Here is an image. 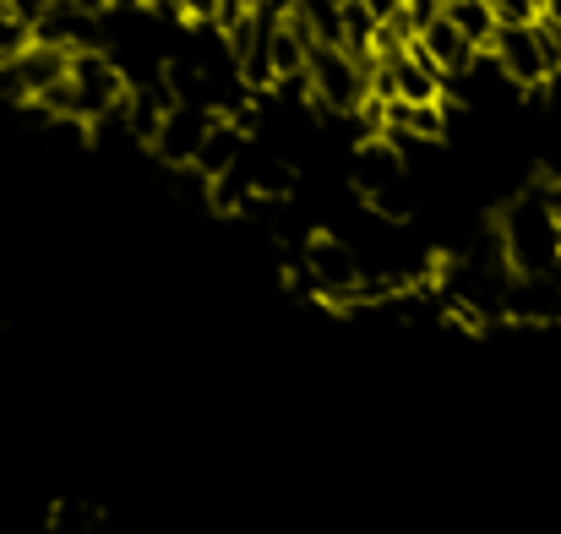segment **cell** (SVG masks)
<instances>
[{"instance_id":"obj_7","label":"cell","mask_w":561,"mask_h":534,"mask_svg":"<svg viewBox=\"0 0 561 534\" xmlns=\"http://www.w3.org/2000/svg\"><path fill=\"white\" fill-rule=\"evenodd\" d=\"M245 148H251V143H245V132H240L229 115H218V121H213V132L202 137V154H196V164H191V170L213 185V180H224V175H234V170H240Z\"/></svg>"},{"instance_id":"obj_12","label":"cell","mask_w":561,"mask_h":534,"mask_svg":"<svg viewBox=\"0 0 561 534\" xmlns=\"http://www.w3.org/2000/svg\"><path fill=\"white\" fill-rule=\"evenodd\" d=\"M175 11H181L186 22H218L224 0H175Z\"/></svg>"},{"instance_id":"obj_9","label":"cell","mask_w":561,"mask_h":534,"mask_svg":"<svg viewBox=\"0 0 561 534\" xmlns=\"http://www.w3.org/2000/svg\"><path fill=\"white\" fill-rule=\"evenodd\" d=\"M267 49H273V77H278V82H289V77H306L311 44L300 38V27H295V22H278V27L267 33ZM278 82H273V88H278Z\"/></svg>"},{"instance_id":"obj_11","label":"cell","mask_w":561,"mask_h":534,"mask_svg":"<svg viewBox=\"0 0 561 534\" xmlns=\"http://www.w3.org/2000/svg\"><path fill=\"white\" fill-rule=\"evenodd\" d=\"M49 530L55 534H99V513H93L88 502H60V508L49 513Z\"/></svg>"},{"instance_id":"obj_5","label":"cell","mask_w":561,"mask_h":534,"mask_svg":"<svg viewBox=\"0 0 561 534\" xmlns=\"http://www.w3.org/2000/svg\"><path fill=\"white\" fill-rule=\"evenodd\" d=\"M213 121H218V115H207L202 104H175V110L164 115L159 137H153V154H159L164 164L191 170V164H196V154H202V137L213 132Z\"/></svg>"},{"instance_id":"obj_3","label":"cell","mask_w":561,"mask_h":534,"mask_svg":"<svg viewBox=\"0 0 561 534\" xmlns=\"http://www.w3.org/2000/svg\"><path fill=\"white\" fill-rule=\"evenodd\" d=\"M311 99L328 110V115H360V104L371 99V77L366 66L350 55V49H333V44H311Z\"/></svg>"},{"instance_id":"obj_13","label":"cell","mask_w":561,"mask_h":534,"mask_svg":"<svg viewBox=\"0 0 561 534\" xmlns=\"http://www.w3.org/2000/svg\"><path fill=\"white\" fill-rule=\"evenodd\" d=\"M360 5H366V11H371L376 22H392V16H398V11H403V5H409V0H360Z\"/></svg>"},{"instance_id":"obj_2","label":"cell","mask_w":561,"mask_h":534,"mask_svg":"<svg viewBox=\"0 0 561 534\" xmlns=\"http://www.w3.org/2000/svg\"><path fill=\"white\" fill-rule=\"evenodd\" d=\"M491 60H496V71L507 82H518V88L535 93L551 71H561L557 27H546V22H502L496 27V44H491Z\"/></svg>"},{"instance_id":"obj_8","label":"cell","mask_w":561,"mask_h":534,"mask_svg":"<svg viewBox=\"0 0 561 534\" xmlns=\"http://www.w3.org/2000/svg\"><path fill=\"white\" fill-rule=\"evenodd\" d=\"M442 11H447V22H453L474 49H491V44H496V27H502V22H496L491 0H447Z\"/></svg>"},{"instance_id":"obj_6","label":"cell","mask_w":561,"mask_h":534,"mask_svg":"<svg viewBox=\"0 0 561 534\" xmlns=\"http://www.w3.org/2000/svg\"><path fill=\"white\" fill-rule=\"evenodd\" d=\"M414 44L431 55V66H436L447 82H453V77H469V71H474V60H480V49H474V44L447 22V11H436V16L420 27V38H414Z\"/></svg>"},{"instance_id":"obj_1","label":"cell","mask_w":561,"mask_h":534,"mask_svg":"<svg viewBox=\"0 0 561 534\" xmlns=\"http://www.w3.org/2000/svg\"><path fill=\"white\" fill-rule=\"evenodd\" d=\"M496 235H502V251H507L518 279L557 273L561 268V218L551 213V202L540 196V185L524 191L518 202H507V213L496 218Z\"/></svg>"},{"instance_id":"obj_10","label":"cell","mask_w":561,"mask_h":534,"mask_svg":"<svg viewBox=\"0 0 561 534\" xmlns=\"http://www.w3.org/2000/svg\"><path fill=\"white\" fill-rule=\"evenodd\" d=\"M33 44H38V27H33V16L0 0V66H11V60H16V55H27Z\"/></svg>"},{"instance_id":"obj_4","label":"cell","mask_w":561,"mask_h":534,"mask_svg":"<svg viewBox=\"0 0 561 534\" xmlns=\"http://www.w3.org/2000/svg\"><path fill=\"white\" fill-rule=\"evenodd\" d=\"M300 268L311 273L317 295H328L333 306H350V295H355L360 279H366L360 251H355L350 240H339V235H311V240L300 246Z\"/></svg>"}]
</instances>
